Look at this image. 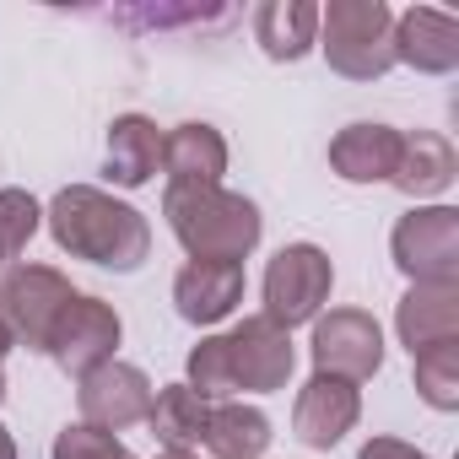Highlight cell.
Returning a JSON list of instances; mask_svg holds the SVG:
<instances>
[{"instance_id":"obj_6","label":"cell","mask_w":459,"mask_h":459,"mask_svg":"<svg viewBox=\"0 0 459 459\" xmlns=\"http://www.w3.org/2000/svg\"><path fill=\"white\" fill-rule=\"evenodd\" d=\"M330 287H335V265L319 244H287L271 265H265V319L276 330H298V325H314L330 303Z\"/></svg>"},{"instance_id":"obj_1","label":"cell","mask_w":459,"mask_h":459,"mask_svg":"<svg viewBox=\"0 0 459 459\" xmlns=\"http://www.w3.org/2000/svg\"><path fill=\"white\" fill-rule=\"evenodd\" d=\"M292 368H298V351H292V335L276 330L265 314H249L244 325L221 330V335H205L189 362H184V384L200 394V400H227V394H276L292 384Z\"/></svg>"},{"instance_id":"obj_20","label":"cell","mask_w":459,"mask_h":459,"mask_svg":"<svg viewBox=\"0 0 459 459\" xmlns=\"http://www.w3.org/2000/svg\"><path fill=\"white\" fill-rule=\"evenodd\" d=\"M271 416L260 405H238V400H221L205 416V437L200 448H211V459H265L271 448Z\"/></svg>"},{"instance_id":"obj_3","label":"cell","mask_w":459,"mask_h":459,"mask_svg":"<svg viewBox=\"0 0 459 459\" xmlns=\"http://www.w3.org/2000/svg\"><path fill=\"white\" fill-rule=\"evenodd\" d=\"M162 216L173 238L184 244L189 260H227L244 265L260 249L265 216L249 195L221 189V184H168L162 189Z\"/></svg>"},{"instance_id":"obj_11","label":"cell","mask_w":459,"mask_h":459,"mask_svg":"<svg viewBox=\"0 0 459 459\" xmlns=\"http://www.w3.org/2000/svg\"><path fill=\"white\" fill-rule=\"evenodd\" d=\"M362 416V394L357 384L346 378H330V373H314L303 389H298V405H292V432L303 448H319L330 454Z\"/></svg>"},{"instance_id":"obj_19","label":"cell","mask_w":459,"mask_h":459,"mask_svg":"<svg viewBox=\"0 0 459 459\" xmlns=\"http://www.w3.org/2000/svg\"><path fill=\"white\" fill-rule=\"evenodd\" d=\"M255 39H260L265 60L298 65L319 39V6L314 0H265L255 12Z\"/></svg>"},{"instance_id":"obj_27","label":"cell","mask_w":459,"mask_h":459,"mask_svg":"<svg viewBox=\"0 0 459 459\" xmlns=\"http://www.w3.org/2000/svg\"><path fill=\"white\" fill-rule=\"evenodd\" d=\"M6 351H12V335H6V325H0V362H6Z\"/></svg>"},{"instance_id":"obj_16","label":"cell","mask_w":459,"mask_h":459,"mask_svg":"<svg viewBox=\"0 0 459 459\" xmlns=\"http://www.w3.org/2000/svg\"><path fill=\"white\" fill-rule=\"evenodd\" d=\"M394 330L411 357L427 346L459 341V287H411L394 308Z\"/></svg>"},{"instance_id":"obj_23","label":"cell","mask_w":459,"mask_h":459,"mask_svg":"<svg viewBox=\"0 0 459 459\" xmlns=\"http://www.w3.org/2000/svg\"><path fill=\"white\" fill-rule=\"evenodd\" d=\"M39 221H44V205L28 189H0V271L33 244Z\"/></svg>"},{"instance_id":"obj_22","label":"cell","mask_w":459,"mask_h":459,"mask_svg":"<svg viewBox=\"0 0 459 459\" xmlns=\"http://www.w3.org/2000/svg\"><path fill=\"white\" fill-rule=\"evenodd\" d=\"M411 378H416V394L432 405V411H459V341H443V346H427L411 357Z\"/></svg>"},{"instance_id":"obj_24","label":"cell","mask_w":459,"mask_h":459,"mask_svg":"<svg viewBox=\"0 0 459 459\" xmlns=\"http://www.w3.org/2000/svg\"><path fill=\"white\" fill-rule=\"evenodd\" d=\"M49 454H55V459H135V454H130L114 432H98V427H87V421L60 427Z\"/></svg>"},{"instance_id":"obj_9","label":"cell","mask_w":459,"mask_h":459,"mask_svg":"<svg viewBox=\"0 0 459 459\" xmlns=\"http://www.w3.org/2000/svg\"><path fill=\"white\" fill-rule=\"evenodd\" d=\"M314 373L346 378V384H368L384 368V330L373 314L362 308H330L314 319Z\"/></svg>"},{"instance_id":"obj_2","label":"cell","mask_w":459,"mask_h":459,"mask_svg":"<svg viewBox=\"0 0 459 459\" xmlns=\"http://www.w3.org/2000/svg\"><path fill=\"white\" fill-rule=\"evenodd\" d=\"M49 233L55 244L71 255V260H87V265H103V271H141L146 255H152V227L135 205L114 200L108 189H92V184H65L49 211Z\"/></svg>"},{"instance_id":"obj_29","label":"cell","mask_w":459,"mask_h":459,"mask_svg":"<svg viewBox=\"0 0 459 459\" xmlns=\"http://www.w3.org/2000/svg\"><path fill=\"white\" fill-rule=\"evenodd\" d=\"M157 459H200V454H168V448H162V454H157Z\"/></svg>"},{"instance_id":"obj_14","label":"cell","mask_w":459,"mask_h":459,"mask_svg":"<svg viewBox=\"0 0 459 459\" xmlns=\"http://www.w3.org/2000/svg\"><path fill=\"white\" fill-rule=\"evenodd\" d=\"M400 130L394 125H378V119H357L346 125L335 141H330V168L335 178L346 184H389L394 178V162H400Z\"/></svg>"},{"instance_id":"obj_10","label":"cell","mask_w":459,"mask_h":459,"mask_svg":"<svg viewBox=\"0 0 459 459\" xmlns=\"http://www.w3.org/2000/svg\"><path fill=\"white\" fill-rule=\"evenodd\" d=\"M152 400H157V389H152V378L135 368V362H103V368H92L87 378H76V405H82V421L87 427H98V432H125V427H141L146 416H152Z\"/></svg>"},{"instance_id":"obj_4","label":"cell","mask_w":459,"mask_h":459,"mask_svg":"<svg viewBox=\"0 0 459 459\" xmlns=\"http://www.w3.org/2000/svg\"><path fill=\"white\" fill-rule=\"evenodd\" d=\"M330 71L346 82H378L394 71V12L384 0H330L319 6V39Z\"/></svg>"},{"instance_id":"obj_25","label":"cell","mask_w":459,"mask_h":459,"mask_svg":"<svg viewBox=\"0 0 459 459\" xmlns=\"http://www.w3.org/2000/svg\"><path fill=\"white\" fill-rule=\"evenodd\" d=\"M357 459H432V454H421V448L405 443V437H368Z\"/></svg>"},{"instance_id":"obj_12","label":"cell","mask_w":459,"mask_h":459,"mask_svg":"<svg viewBox=\"0 0 459 459\" xmlns=\"http://www.w3.org/2000/svg\"><path fill=\"white\" fill-rule=\"evenodd\" d=\"M244 303V265H227V260H189L173 276V308L184 325H221Z\"/></svg>"},{"instance_id":"obj_8","label":"cell","mask_w":459,"mask_h":459,"mask_svg":"<svg viewBox=\"0 0 459 459\" xmlns=\"http://www.w3.org/2000/svg\"><path fill=\"white\" fill-rule=\"evenodd\" d=\"M119 335H125V325H119L114 303L76 292V298L65 303V314L55 319V330H49V346H44V351L55 357V368H60L65 378H87L92 368L114 362Z\"/></svg>"},{"instance_id":"obj_18","label":"cell","mask_w":459,"mask_h":459,"mask_svg":"<svg viewBox=\"0 0 459 459\" xmlns=\"http://www.w3.org/2000/svg\"><path fill=\"white\" fill-rule=\"evenodd\" d=\"M454 173H459V157H454L448 135L416 130V135L400 141V162H394V178L389 184L400 195H411V200H432V195H448Z\"/></svg>"},{"instance_id":"obj_13","label":"cell","mask_w":459,"mask_h":459,"mask_svg":"<svg viewBox=\"0 0 459 459\" xmlns=\"http://www.w3.org/2000/svg\"><path fill=\"white\" fill-rule=\"evenodd\" d=\"M394 65H411L421 76L459 71V22L437 6H411L394 17Z\"/></svg>"},{"instance_id":"obj_26","label":"cell","mask_w":459,"mask_h":459,"mask_svg":"<svg viewBox=\"0 0 459 459\" xmlns=\"http://www.w3.org/2000/svg\"><path fill=\"white\" fill-rule=\"evenodd\" d=\"M0 459H17V437L6 427H0Z\"/></svg>"},{"instance_id":"obj_21","label":"cell","mask_w":459,"mask_h":459,"mask_svg":"<svg viewBox=\"0 0 459 459\" xmlns=\"http://www.w3.org/2000/svg\"><path fill=\"white\" fill-rule=\"evenodd\" d=\"M205 416H211V400H200L189 384H168V389H157L146 421L168 454H195L205 437Z\"/></svg>"},{"instance_id":"obj_17","label":"cell","mask_w":459,"mask_h":459,"mask_svg":"<svg viewBox=\"0 0 459 459\" xmlns=\"http://www.w3.org/2000/svg\"><path fill=\"white\" fill-rule=\"evenodd\" d=\"M162 173L168 184H221L227 173V141L216 125H173L162 135Z\"/></svg>"},{"instance_id":"obj_15","label":"cell","mask_w":459,"mask_h":459,"mask_svg":"<svg viewBox=\"0 0 459 459\" xmlns=\"http://www.w3.org/2000/svg\"><path fill=\"white\" fill-rule=\"evenodd\" d=\"M162 168V130L146 114H119L108 125V152H103V173L119 189H141L152 184Z\"/></svg>"},{"instance_id":"obj_28","label":"cell","mask_w":459,"mask_h":459,"mask_svg":"<svg viewBox=\"0 0 459 459\" xmlns=\"http://www.w3.org/2000/svg\"><path fill=\"white\" fill-rule=\"evenodd\" d=\"M0 405H6V362H0Z\"/></svg>"},{"instance_id":"obj_5","label":"cell","mask_w":459,"mask_h":459,"mask_svg":"<svg viewBox=\"0 0 459 459\" xmlns=\"http://www.w3.org/2000/svg\"><path fill=\"white\" fill-rule=\"evenodd\" d=\"M389 255L411 287H459V211L416 205L394 221Z\"/></svg>"},{"instance_id":"obj_7","label":"cell","mask_w":459,"mask_h":459,"mask_svg":"<svg viewBox=\"0 0 459 459\" xmlns=\"http://www.w3.org/2000/svg\"><path fill=\"white\" fill-rule=\"evenodd\" d=\"M71 298H76V287L55 265H6L0 271V325H6L12 346L44 351L49 330Z\"/></svg>"}]
</instances>
